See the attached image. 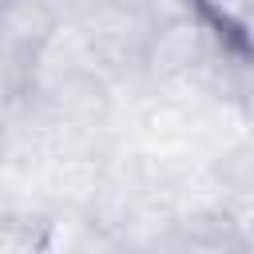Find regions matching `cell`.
Instances as JSON below:
<instances>
[{"label":"cell","mask_w":254,"mask_h":254,"mask_svg":"<svg viewBox=\"0 0 254 254\" xmlns=\"http://www.w3.org/2000/svg\"><path fill=\"white\" fill-rule=\"evenodd\" d=\"M95 56H99V71L103 79L123 75V71H143V48L155 32V20L147 16V8L139 0H95L83 16H79Z\"/></svg>","instance_id":"1"},{"label":"cell","mask_w":254,"mask_h":254,"mask_svg":"<svg viewBox=\"0 0 254 254\" xmlns=\"http://www.w3.org/2000/svg\"><path fill=\"white\" fill-rule=\"evenodd\" d=\"M87 75H103L99 56H95V48H91L79 20H60L32 56L24 95H44V91H56V87L87 79Z\"/></svg>","instance_id":"2"},{"label":"cell","mask_w":254,"mask_h":254,"mask_svg":"<svg viewBox=\"0 0 254 254\" xmlns=\"http://www.w3.org/2000/svg\"><path fill=\"white\" fill-rule=\"evenodd\" d=\"M56 24L40 0H0V87L24 95L32 56Z\"/></svg>","instance_id":"3"},{"label":"cell","mask_w":254,"mask_h":254,"mask_svg":"<svg viewBox=\"0 0 254 254\" xmlns=\"http://www.w3.org/2000/svg\"><path fill=\"white\" fill-rule=\"evenodd\" d=\"M210 171H214V179L222 183L230 210L254 206V135H246V139H238L234 147L218 151V155L210 159Z\"/></svg>","instance_id":"4"},{"label":"cell","mask_w":254,"mask_h":254,"mask_svg":"<svg viewBox=\"0 0 254 254\" xmlns=\"http://www.w3.org/2000/svg\"><path fill=\"white\" fill-rule=\"evenodd\" d=\"M40 4H44L56 20H79V16H83L95 0H40Z\"/></svg>","instance_id":"5"},{"label":"cell","mask_w":254,"mask_h":254,"mask_svg":"<svg viewBox=\"0 0 254 254\" xmlns=\"http://www.w3.org/2000/svg\"><path fill=\"white\" fill-rule=\"evenodd\" d=\"M234 32H238V44H242L246 64H250V71H254V12H246V16L234 24Z\"/></svg>","instance_id":"6"}]
</instances>
